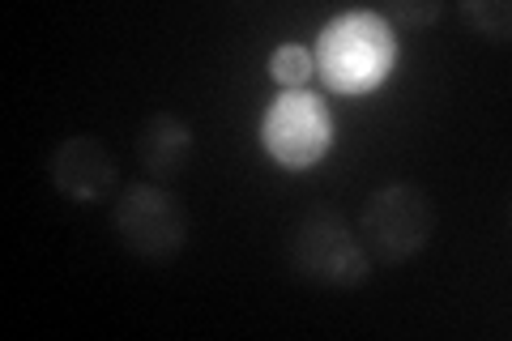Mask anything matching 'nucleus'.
<instances>
[{"label": "nucleus", "mask_w": 512, "mask_h": 341, "mask_svg": "<svg viewBox=\"0 0 512 341\" xmlns=\"http://www.w3.org/2000/svg\"><path fill=\"white\" fill-rule=\"evenodd\" d=\"M286 261L299 282L320 290H359L372 278V256L342 209L312 205L286 239Z\"/></svg>", "instance_id": "nucleus-2"}, {"label": "nucleus", "mask_w": 512, "mask_h": 341, "mask_svg": "<svg viewBox=\"0 0 512 341\" xmlns=\"http://www.w3.org/2000/svg\"><path fill=\"white\" fill-rule=\"evenodd\" d=\"M269 77H274L282 90H308V81L316 77L312 47H303V43H278L274 56H269Z\"/></svg>", "instance_id": "nucleus-9"}, {"label": "nucleus", "mask_w": 512, "mask_h": 341, "mask_svg": "<svg viewBox=\"0 0 512 341\" xmlns=\"http://www.w3.org/2000/svg\"><path fill=\"white\" fill-rule=\"evenodd\" d=\"M355 231L372 265H406L436 235V201L419 184H384L359 205Z\"/></svg>", "instance_id": "nucleus-3"}, {"label": "nucleus", "mask_w": 512, "mask_h": 341, "mask_svg": "<svg viewBox=\"0 0 512 341\" xmlns=\"http://www.w3.org/2000/svg\"><path fill=\"white\" fill-rule=\"evenodd\" d=\"M316 73L325 77L333 94H372L393 73L397 35L384 13L376 9H346L338 13L316 39Z\"/></svg>", "instance_id": "nucleus-1"}, {"label": "nucleus", "mask_w": 512, "mask_h": 341, "mask_svg": "<svg viewBox=\"0 0 512 341\" xmlns=\"http://www.w3.org/2000/svg\"><path fill=\"white\" fill-rule=\"evenodd\" d=\"M265 154L286 171H308L333 145V116L312 90H282L261 116Z\"/></svg>", "instance_id": "nucleus-5"}, {"label": "nucleus", "mask_w": 512, "mask_h": 341, "mask_svg": "<svg viewBox=\"0 0 512 341\" xmlns=\"http://www.w3.org/2000/svg\"><path fill=\"white\" fill-rule=\"evenodd\" d=\"M47 180L73 205H103L120 184V167L111 150L90 137V133H73L64 137L52 154H47Z\"/></svg>", "instance_id": "nucleus-6"}, {"label": "nucleus", "mask_w": 512, "mask_h": 341, "mask_svg": "<svg viewBox=\"0 0 512 341\" xmlns=\"http://www.w3.org/2000/svg\"><path fill=\"white\" fill-rule=\"evenodd\" d=\"M444 18V5L440 0H393L389 9V26H431Z\"/></svg>", "instance_id": "nucleus-10"}, {"label": "nucleus", "mask_w": 512, "mask_h": 341, "mask_svg": "<svg viewBox=\"0 0 512 341\" xmlns=\"http://www.w3.org/2000/svg\"><path fill=\"white\" fill-rule=\"evenodd\" d=\"M192 158V128L171 116V111H154L137 128V167L146 171V180L167 184L184 171V162Z\"/></svg>", "instance_id": "nucleus-7"}, {"label": "nucleus", "mask_w": 512, "mask_h": 341, "mask_svg": "<svg viewBox=\"0 0 512 341\" xmlns=\"http://www.w3.org/2000/svg\"><path fill=\"white\" fill-rule=\"evenodd\" d=\"M111 231H116L124 252L163 265L188 248L192 222H188V209L167 184L133 180L111 201Z\"/></svg>", "instance_id": "nucleus-4"}, {"label": "nucleus", "mask_w": 512, "mask_h": 341, "mask_svg": "<svg viewBox=\"0 0 512 341\" xmlns=\"http://www.w3.org/2000/svg\"><path fill=\"white\" fill-rule=\"evenodd\" d=\"M461 22L483 43H508L512 35V5L508 0H461Z\"/></svg>", "instance_id": "nucleus-8"}]
</instances>
